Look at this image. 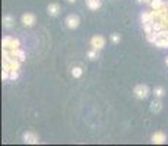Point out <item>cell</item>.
<instances>
[{
  "instance_id": "cell-1",
  "label": "cell",
  "mask_w": 168,
  "mask_h": 146,
  "mask_svg": "<svg viewBox=\"0 0 168 146\" xmlns=\"http://www.w3.org/2000/svg\"><path fill=\"white\" fill-rule=\"evenodd\" d=\"M133 94L138 99H145V98H148V95H149V88L146 86V85H138V86L134 88Z\"/></svg>"
},
{
  "instance_id": "cell-2",
  "label": "cell",
  "mask_w": 168,
  "mask_h": 146,
  "mask_svg": "<svg viewBox=\"0 0 168 146\" xmlns=\"http://www.w3.org/2000/svg\"><path fill=\"white\" fill-rule=\"evenodd\" d=\"M104 45H105V38H104V37H101V35H95V37H92L91 47L94 50H98V51H100L101 48H104Z\"/></svg>"
},
{
  "instance_id": "cell-3",
  "label": "cell",
  "mask_w": 168,
  "mask_h": 146,
  "mask_svg": "<svg viewBox=\"0 0 168 146\" xmlns=\"http://www.w3.org/2000/svg\"><path fill=\"white\" fill-rule=\"evenodd\" d=\"M79 16L77 15H69L66 18V25L69 29H76L77 26H79Z\"/></svg>"
},
{
  "instance_id": "cell-4",
  "label": "cell",
  "mask_w": 168,
  "mask_h": 146,
  "mask_svg": "<svg viewBox=\"0 0 168 146\" xmlns=\"http://www.w3.org/2000/svg\"><path fill=\"white\" fill-rule=\"evenodd\" d=\"M165 135H164L162 131H155L154 135H152V143L155 145H162L164 142H165Z\"/></svg>"
},
{
  "instance_id": "cell-5",
  "label": "cell",
  "mask_w": 168,
  "mask_h": 146,
  "mask_svg": "<svg viewBox=\"0 0 168 146\" xmlns=\"http://www.w3.org/2000/svg\"><path fill=\"white\" fill-rule=\"evenodd\" d=\"M24 142L26 143H32V145H37L38 143V136L35 135V133H31V131H26L24 135Z\"/></svg>"
},
{
  "instance_id": "cell-6",
  "label": "cell",
  "mask_w": 168,
  "mask_h": 146,
  "mask_svg": "<svg viewBox=\"0 0 168 146\" xmlns=\"http://www.w3.org/2000/svg\"><path fill=\"white\" fill-rule=\"evenodd\" d=\"M10 56H12V57H15V58H18L19 62H25V60H26V56H25L24 50H21V48L10 50Z\"/></svg>"
},
{
  "instance_id": "cell-7",
  "label": "cell",
  "mask_w": 168,
  "mask_h": 146,
  "mask_svg": "<svg viewBox=\"0 0 168 146\" xmlns=\"http://www.w3.org/2000/svg\"><path fill=\"white\" fill-rule=\"evenodd\" d=\"M22 24H24V26H32L34 24H35V16H34L32 13H25L24 16H22Z\"/></svg>"
},
{
  "instance_id": "cell-8",
  "label": "cell",
  "mask_w": 168,
  "mask_h": 146,
  "mask_svg": "<svg viewBox=\"0 0 168 146\" xmlns=\"http://www.w3.org/2000/svg\"><path fill=\"white\" fill-rule=\"evenodd\" d=\"M47 10H48V15H50V16H57L58 12H60V6H58L57 3H50Z\"/></svg>"
},
{
  "instance_id": "cell-9",
  "label": "cell",
  "mask_w": 168,
  "mask_h": 146,
  "mask_svg": "<svg viewBox=\"0 0 168 146\" xmlns=\"http://www.w3.org/2000/svg\"><path fill=\"white\" fill-rule=\"evenodd\" d=\"M13 16H12V15H6L5 18H3V26H5V28H12V26H13Z\"/></svg>"
},
{
  "instance_id": "cell-10",
  "label": "cell",
  "mask_w": 168,
  "mask_h": 146,
  "mask_svg": "<svg viewBox=\"0 0 168 146\" xmlns=\"http://www.w3.org/2000/svg\"><path fill=\"white\" fill-rule=\"evenodd\" d=\"M162 110V102L159 101V99H155L152 104H151V111L152 112H159Z\"/></svg>"
},
{
  "instance_id": "cell-11",
  "label": "cell",
  "mask_w": 168,
  "mask_h": 146,
  "mask_svg": "<svg viewBox=\"0 0 168 146\" xmlns=\"http://www.w3.org/2000/svg\"><path fill=\"white\" fill-rule=\"evenodd\" d=\"M86 3L91 10H96L101 7V0H86Z\"/></svg>"
},
{
  "instance_id": "cell-12",
  "label": "cell",
  "mask_w": 168,
  "mask_h": 146,
  "mask_svg": "<svg viewBox=\"0 0 168 146\" xmlns=\"http://www.w3.org/2000/svg\"><path fill=\"white\" fill-rule=\"evenodd\" d=\"M151 7L155 10H159L164 7V0H152L151 2Z\"/></svg>"
},
{
  "instance_id": "cell-13",
  "label": "cell",
  "mask_w": 168,
  "mask_h": 146,
  "mask_svg": "<svg viewBox=\"0 0 168 146\" xmlns=\"http://www.w3.org/2000/svg\"><path fill=\"white\" fill-rule=\"evenodd\" d=\"M146 39H148L149 43H152V44H155L156 41L159 39V35H158V32H151V34H146Z\"/></svg>"
},
{
  "instance_id": "cell-14",
  "label": "cell",
  "mask_w": 168,
  "mask_h": 146,
  "mask_svg": "<svg viewBox=\"0 0 168 146\" xmlns=\"http://www.w3.org/2000/svg\"><path fill=\"white\" fill-rule=\"evenodd\" d=\"M140 22H142V25L151 22V12H143L142 16H140Z\"/></svg>"
},
{
  "instance_id": "cell-15",
  "label": "cell",
  "mask_w": 168,
  "mask_h": 146,
  "mask_svg": "<svg viewBox=\"0 0 168 146\" xmlns=\"http://www.w3.org/2000/svg\"><path fill=\"white\" fill-rule=\"evenodd\" d=\"M82 73H83V70H82L81 67H73L72 69V76L73 78H81Z\"/></svg>"
},
{
  "instance_id": "cell-16",
  "label": "cell",
  "mask_w": 168,
  "mask_h": 146,
  "mask_svg": "<svg viewBox=\"0 0 168 146\" xmlns=\"http://www.w3.org/2000/svg\"><path fill=\"white\" fill-rule=\"evenodd\" d=\"M10 43H12V38L10 37H6V38L2 39V48H9Z\"/></svg>"
},
{
  "instance_id": "cell-17",
  "label": "cell",
  "mask_w": 168,
  "mask_h": 146,
  "mask_svg": "<svg viewBox=\"0 0 168 146\" xmlns=\"http://www.w3.org/2000/svg\"><path fill=\"white\" fill-rule=\"evenodd\" d=\"M88 58H89V60H96V58H98V50L92 48L91 51H88Z\"/></svg>"
},
{
  "instance_id": "cell-18",
  "label": "cell",
  "mask_w": 168,
  "mask_h": 146,
  "mask_svg": "<svg viewBox=\"0 0 168 146\" xmlns=\"http://www.w3.org/2000/svg\"><path fill=\"white\" fill-rule=\"evenodd\" d=\"M154 95L156 98H162L164 97V88H161V86L155 88V89H154Z\"/></svg>"
},
{
  "instance_id": "cell-19",
  "label": "cell",
  "mask_w": 168,
  "mask_h": 146,
  "mask_svg": "<svg viewBox=\"0 0 168 146\" xmlns=\"http://www.w3.org/2000/svg\"><path fill=\"white\" fill-rule=\"evenodd\" d=\"M143 31H145V34H151V32H154V26H152V24H151V22L143 24Z\"/></svg>"
},
{
  "instance_id": "cell-20",
  "label": "cell",
  "mask_w": 168,
  "mask_h": 146,
  "mask_svg": "<svg viewBox=\"0 0 168 146\" xmlns=\"http://www.w3.org/2000/svg\"><path fill=\"white\" fill-rule=\"evenodd\" d=\"M19 45H21V41H19V39H16V38H12V43H10V47H9V50H13V48H19Z\"/></svg>"
},
{
  "instance_id": "cell-21",
  "label": "cell",
  "mask_w": 168,
  "mask_h": 146,
  "mask_svg": "<svg viewBox=\"0 0 168 146\" xmlns=\"http://www.w3.org/2000/svg\"><path fill=\"white\" fill-rule=\"evenodd\" d=\"M120 39H121V37H120V34H111V41H113V43L114 44H119L120 43Z\"/></svg>"
},
{
  "instance_id": "cell-22",
  "label": "cell",
  "mask_w": 168,
  "mask_h": 146,
  "mask_svg": "<svg viewBox=\"0 0 168 146\" xmlns=\"http://www.w3.org/2000/svg\"><path fill=\"white\" fill-rule=\"evenodd\" d=\"M19 78V72L18 70H10V80H16Z\"/></svg>"
},
{
  "instance_id": "cell-23",
  "label": "cell",
  "mask_w": 168,
  "mask_h": 146,
  "mask_svg": "<svg viewBox=\"0 0 168 146\" xmlns=\"http://www.w3.org/2000/svg\"><path fill=\"white\" fill-rule=\"evenodd\" d=\"M2 67H3V70H6V72H10V70H12V67H10V63H9V62H6V60H3Z\"/></svg>"
},
{
  "instance_id": "cell-24",
  "label": "cell",
  "mask_w": 168,
  "mask_h": 146,
  "mask_svg": "<svg viewBox=\"0 0 168 146\" xmlns=\"http://www.w3.org/2000/svg\"><path fill=\"white\" fill-rule=\"evenodd\" d=\"M7 79H10V72L3 70V72H2V80H7Z\"/></svg>"
},
{
  "instance_id": "cell-25",
  "label": "cell",
  "mask_w": 168,
  "mask_h": 146,
  "mask_svg": "<svg viewBox=\"0 0 168 146\" xmlns=\"http://www.w3.org/2000/svg\"><path fill=\"white\" fill-rule=\"evenodd\" d=\"M164 6H165V7L168 9V0H167V2H164Z\"/></svg>"
},
{
  "instance_id": "cell-26",
  "label": "cell",
  "mask_w": 168,
  "mask_h": 146,
  "mask_svg": "<svg viewBox=\"0 0 168 146\" xmlns=\"http://www.w3.org/2000/svg\"><path fill=\"white\" fill-rule=\"evenodd\" d=\"M151 2H152V0H145V3H148V5H151Z\"/></svg>"
},
{
  "instance_id": "cell-27",
  "label": "cell",
  "mask_w": 168,
  "mask_h": 146,
  "mask_svg": "<svg viewBox=\"0 0 168 146\" xmlns=\"http://www.w3.org/2000/svg\"><path fill=\"white\" fill-rule=\"evenodd\" d=\"M138 3H145V0H136Z\"/></svg>"
},
{
  "instance_id": "cell-28",
  "label": "cell",
  "mask_w": 168,
  "mask_h": 146,
  "mask_svg": "<svg viewBox=\"0 0 168 146\" xmlns=\"http://www.w3.org/2000/svg\"><path fill=\"white\" fill-rule=\"evenodd\" d=\"M67 2H69V3H75L76 0H67Z\"/></svg>"
},
{
  "instance_id": "cell-29",
  "label": "cell",
  "mask_w": 168,
  "mask_h": 146,
  "mask_svg": "<svg viewBox=\"0 0 168 146\" xmlns=\"http://www.w3.org/2000/svg\"><path fill=\"white\" fill-rule=\"evenodd\" d=\"M167 66H168V57H167Z\"/></svg>"
}]
</instances>
